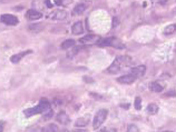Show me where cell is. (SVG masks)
<instances>
[{"label":"cell","instance_id":"33","mask_svg":"<svg viewBox=\"0 0 176 132\" xmlns=\"http://www.w3.org/2000/svg\"><path fill=\"white\" fill-rule=\"evenodd\" d=\"M106 129H107V128L106 127H104L102 128L101 129H100L99 131L98 132H105L106 131Z\"/></svg>","mask_w":176,"mask_h":132},{"label":"cell","instance_id":"6","mask_svg":"<svg viewBox=\"0 0 176 132\" xmlns=\"http://www.w3.org/2000/svg\"><path fill=\"white\" fill-rule=\"evenodd\" d=\"M137 79L134 75L131 73L126 74V75H122L117 79V82L122 84H131L132 83Z\"/></svg>","mask_w":176,"mask_h":132},{"label":"cell","instance_id":"25","mask_svg":"<svg viewBox=\"0 0 176 132\" xmlns=\"http://www.w3.org/2000/svg\"><path fill=\"white\" fill-rule=\"evenodd\" d=\"M89 94L90 96L92 97V98L95 99V100H100L103 98L102 95H100L99 94L97 93V92H90Z\"/></svg>","mask_w":176,"mask_h":132},{"label":"cell","instance_id":"15","mask_svg":"<svg viewBox=\"0 0 176 132\" xmlns=\"http://www.w3.org/2000/svg\"><path fill=\"white\" fill-rule=\"evenodd\" d=\"M176 31V24H171L166 26L164 30L163 34L164 35H169L173 34Z\"/></svg>","mask_w":176,"mask_h":132},{"label":"cell","instance_id":"2","mask_svg":"<svg viewBox=\"0 0 176 132\" xmlns=\"http://www.w3.org/2000/svg\"><path fill=\"white\" fill-rule=\"evenodd\" d=\"M108 110L106 109H101L98 111L93 119V126L94 129H99L107 119Z\"/></svg>","mask_w":176,"mask_h":132},{"label":"cell","instance_id":"20","mask_svg":"<svg viewBox=\"0 0 176 132\" xmlns=\"http://www.w3.org/2000/svg\"><path fill=\"white\" fill-rule=\"evenodd\" d=\"M95 36L93 35H87L84 36L83 38H81L79 41L80 43L83 44H86V43L91 42L94 39Z\"/></svg>","mask_w":176,"mask_h":132},{"label":"cell","instance_id":"22","mask_svg":"<svg viewBox=\"0 0 176 132\" xmlns=\"http://www.w3.org/2000/svg\"><path fill=\"white\" fill-rule=\"evenodd\" d=\"M141 103H142V100H141V98L139 97L136 98V99L134 100V108L136 110H140L141 109V108H142Z\"/></svg>","mask_w":176,"mask_h":132},{"label":"cell","instance_id":"13","mask_svg":"<svg viewBox=\"0 0 176 132\" xmlns=\"http://www.w3.org/2000/svg\"><path fill=\"white\" fill-rule=\"evenodd\" d=\"M59 127L57 125L51 123L47 125L46 127L43 128L41 132H59Z\"/></svg>","mask_w":176,"mask_h":132},{"label":"cell","instance_id":"19","mask_svg":"<svg viewBox=\"0 0 176 132\" xmlns=\"http://www.w3.org/2000/svg\"><path fill=\"white\" fill-rule=\"evenodd\" d=\"M43 29V26L41 24H32L29 26V29L32 32H39Z\"/></svg>","mask_w":176,"mask_h":132},{"label":"cell","instance_id":"34","mask_svg":"<svg viewBox=\"0 0 176 132\" xmlns=\"http://www.w3.org/2000/svg\"><path fill=\"white\" fill-rule=\"evenodd\" d=\"M74 132H88V131L85 129H78L75 130Z\"/></svg>","mask_w":176,"mask_h":132},{"label":"cell","instance_id":"9","mask_svg":"<svg viewBox=\"0 0 176 132\" xmlns=\"http://www.w3.org/2000/svg\"><path fill=\"white\" fill-rule=\"evenodd\" d=\"M42 17V14L41 13L37 11V10H34V9H30L27 10V12L25 14V18L27 20H31V21H34V20H39Z\"/></svg>","mask_w":176,"mask_h":132},{"label":"cell","instance_id":"27","mask_svg":"<svg viewBox=\"0 0 176 132\" xmlns=\"http://www.w3.org/2000/svg\"><path fill=\"white\" fill-rule=\"evenodd\" d=\"M130 106H131V104H129V103H124V104L120 105V107L125 110L129 109Z\"/></svg>","mask_w":176,"mask_h":132},{"label":"cell","instance_id":"17","mask_svg":"<svg viewBox=\"0 0 176 132\" xmlns=\"http://www.w3.org/2000/svg\"><path fill=\"white\" fill-rule=\"evenodd\" d=\"M75 41L74 40H73L72 39H69L67 40H65L64 42H62L61 44V47L62 49L65 50L67 49L70 47H72L75 45Z\"/></svg>","mask_w":176,"mask_h":132},{"label":"cell","instance_id":"26","mask_svg":"<svg viewBox=\"0 0 176 132\" xmlns=\"http://www.w3.org/2000/svg\"><path fill=\"white\" fill-rule=\"evenodd\" d=\"M83 79H84V81L87 83H92L94 82V79L92 77H87V76H85L83 77Z\"/></svg>","mask_w":176,"mask_h":132},{"label":"cell","instance_id":"29","mask_svg":"<svg viewBox=\"0 0 176 132\" xmlns=\"http://www.w3.org/2000/svg\"><path fill=\"white\" fill-rule=\"evenodd\" d=\"M166 94L168 97H175L176 93L173 90H170V91H169V92H167Z\"/></svg>","mask_w":176,"mask_h":132},{"label":"cell","instance_id":"32","mask_svg":"<svg viewBox=\"0 0 176 132\" xmlns=\"http://www.w3.org/2000/svg\"><path fill=\"white\" fill-rule=\"evenodd\" d=\"M105 132H117V130L115 128H110V129H107V128Z\"/></svg>","mask_w":176,"mask_h":132},{"label":"cell","instance_id":"1","mask_svg":"<svg viewBox=\"0 0 176 132\" xmlns=\"http://www.w3.org/2000/svg\"><path fill=\"white\" fill-rule=\"evenodd\" d=\"M50 103L46 99H42L40 100L39 104L35 107L29 108L23 111L24 114L26 117H31L37 114L46 112L51 109Z\"/></svg>","mask_w":176,"mask_h":132},{"label":"cell","instance_id":"24","mask_svg":"<svg viewBox=\"0 0 176 132\" xmlns=\"http://www.w3.org/2000/svg\"><path fill=\"white\" fill-rule=\"evenodd\" d=\"M126 132H140V130L136 125L130 124L128 125Z\"/></svg>","mask_w":176,"mask_h":132},{"label":"cell","instance_id":"7","mask_svg":"<svg viewBox=\"0 0 176 132\" xmlns=\"http://www.w3.org/2000/svg\"><path fill=\"white\" fill-rule=\"evenodd\" d=\"M91 119V116L89 114L83 115L82 117L77 119L74 123L75 127H84L89 123Z\"/></svg>","mask_w":176,"mask_h":132},{"label":"cell","instance_id":"28","mask_svg":"<svg viewBox=\"0 0 176 132\" xmlns=\"http://www.w3.org/2000/svg\"><path fill=\"white\" fill-rule=\"evenodd\" d=\"M119 24V20L118 19V18H117V17L113 18V28L116 27L117 25H118Z\"/></svg>","mask_w":176,"mask_h":132},{"label":"cell","instance_id":"23","mask_svg":"<svg viewBox=\"0 0 176 132\" xmlns=\"http://www.w3.org/2000/svg\"><path fill=\"white\" fill-rule=\"evenodd\" d=\"M81 47L80 46H75V47H73L72 50L70 51L69 52H68L67 54V56L70 57H74V56L77 55V52H79V51L80 50Z\"/></svg>","mask_w":176,"mask_h":132},{"label":"cell","instance_id":"16","mask_svg":"<svg viewBox=\"0 0 176 132\" xmlns=\"http://www.w3.org/2000/svg\"><path fill=\"white\" fill-rule=\"evenodd\" d=\"M147 111L150 114H156L158 112V106L154 103L149 104L147 108Z\"/></svg>","mask_w":176,"mask_h":132},{"label":"cell","instance_id":"35","mask_svg":"<svg viewBox=\"0 0 176 132\" xmlns=\"http://www.w3.org/2000/svg\"><path fill=\"white\" fill-rule=\"evenodd\" d=\"M61 132H69V131H68V130H62V131H61Z\"/></svg>","mask_w":176,"mask_h":132},{"label":"cell","instance_id":"36","mask_svg":"<svg viewBox=\"0 0 176 132\" xmlns=\"http://www.w3.org/2000/svg\"><path fill=\"white\" fill-rule=\"evenodd\" d=\"M171 132V131H165V132Z\"/></svg>","mask_w":176,"mask_h":132},{"label":"cell","instance_id":"30","mask_svg":"<svg viewBox=\"0 0 176 132\" xmlns=\"http://www.w3.org/2000/svg\"><path fill=\"white\" fill-rule=\"evenodd\" d=\"M5 128V122L3 120H0V132H3Z\"/></svg>","mask_w":176,"mask_h":132},{"label":"cell","instance_id":"12","mask_svg":"<svg viewBox=\"0 0 176 132\" xmlns=\"http://www.w3.org/2000/svg\"><path fill=\"white\" fill-rule=\"evenodd\" d=\"M72 33L75 35H79L84 33V29L82 21H77L72 25Z\"/></svg>","mask_w":176,"mask_h":132},{"label":"cell","instance_id":"8","mask_svg":"<svg viewBox=\"0 0 176 132\" xmlns=\"http://www.w3.org/2000/svg\"><path fill=\"white\" fill-rule=\"evenodd\" d=\"M56 119L61 124L67 125L71 122V119L69 116L64 110L60 111L57 114Z\"/></svg>","mask_w":176,"mask_h":132},{"label":"cell","instance_id":"3","mask_svg":"<svg viewBox=\"0 0 176 132\" xmlns=\"http://www.w3.org/2000/svg\"><path fill=\"white\" fill-rule=\"evenodd\" d=\"M126 61H128V57L125 56H118L107 69V71L111 74H117L121 69L122 64Z\"/></svg>","mask_w":176,"mask_h":132},{"label":"cell","instance_id":"21","mask_svg":"<svg viewBox=\"0 0 176 132\" xmlns=\"http://www.w3.org/2000/svg\"><path fill=\"white\" fill-rule=\"evenodd\" d=\"M87 6L84 3H80L77 5L74 8V11L77 14H80L86 10Z\"/></svg>","mask_w":176,"mask_h":132},{"label":"cell","instance_id":"31","mask_svg":"<svg viewBox=\"0 0 176 132\" xmlns=\"http://www.w3.org/2000/svg\"><path fill=\"white\" fill-rule=\"evenodd\" d=\"M45 3L46 5L47 6V7L48 8H51L53 7V5H52V3H51L50 0H46L45 1Z\"/></svg>","mask_w":176,"mask_h":132},{"label":"cell","instance_id":"18","mask_svg":"<svg viewBox=\"0 0 176 132\" xmlns=\"http://www.w3.org/2000/svg\"><path fill=\"white\" fill-rule=\"evenodd\" d=\"M150 89L154 92H160L163 90V87L157 82H152L150 85Z\"/></svg>","mask_w":176,"mask_h":132},{"label":"cell","instance_id":"11","mask_svg":"<svg viewBox=\"0 0 176 132\" xmlns=\"http://www.w3.org/2000/svg\"><path fill=\"white\" fill-rule=\"evenodd\" d=\"M114 37L107 38L101 40H98L97 45L99 47H108L113 46Z\"/></svg>","mask_w":176,"mask_h":132},{"label":"cell","instance_id":"10","mask_svg":"<svg viewBox=\"0 0 176 132\" xmlns=\"http://www.w3.org/2000/svg\"><path fill=\"white\" fill-rule=\"evenodd\" d=\"M146 72V67L144 65H139L136 67H133L131 69V74L134 75L138 79L143 77Z\"/></svg>","mask_w":176,"mask_h":132},{"label":"cell","instance_id":"4","mask_svg":"<svg viewBox=\"0 0 176 132\" xmlns=\"http://www.w3.org/2000/svg\"><path fill=\"white\" fill-rule=\"evenodd\" d=\"M0 21L3 24L9 26H16L20 23L16 16L10 13L2 14L0 16Z\"/></svg>","mask_w":176,"mask_h":132},{"label":"cell","instance_id":"14","mask_svg":"<svg viewBox=\"0 0 176 132\" xmlns=\"http://www.w3.org/2000/svg\"><path fill=\"white\" fill-rule=\"evenodd\" d=\"M67 16V13L64 10H59L56 13H55L52 18L54 20H62L65 19Z\"/></svg>","mask_w":176,"mask_h":132},{"label":"cell","instance_id":"5","mask_svg":"<svg viewBox=\"0 0 176 132\" xmlns=\"http://www.w3.org/2000/svg\"><path fill=\"white\" fill-rule=\"evenodd\" d=\"M32 52L33 51L32 50L29 49V50L23 51L22 52H19L18 54H15L10 57V61L13 64H17L18 63H19L21 61V60H22L23 58H24L26 56L32 54Z\"/></svg>","mask_w":176,"mask_h":132}]
</instances>
